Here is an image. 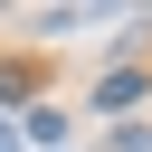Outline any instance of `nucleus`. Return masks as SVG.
Instances as JSON below:
<instances>
[{"instance_id":"nucleus-1","label":"nucleus","mask_w":152,"mask_h":152,"mask_svg":"<svg viewBox=\"0 0 152 152\" xmlns=\"http://www.w3.org/2000/svg\"><path fill=\"white\" fill-rule=\"evenodd\" d=\"M28 142H66V114L57 104H28Z\"/></svg>"},{"instance_id":"nucleus-2","label":"nucleus","mask_w":152,"mask_h":152,"mask_svg":"<svg viewBox=\"0 0 152 152\" xmlns=\"http://www.w3.org/2000/svg\"><path fill=\"white\" fill-rule=\"evenodd\" d=\"M0 152H19V133H10V124H0Z\"/></svg>"}]
</instances>
